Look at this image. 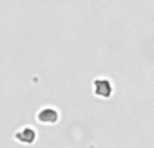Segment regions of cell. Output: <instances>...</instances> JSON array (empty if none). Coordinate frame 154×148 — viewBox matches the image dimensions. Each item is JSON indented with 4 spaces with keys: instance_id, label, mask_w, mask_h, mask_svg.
<instances>
[{
    "instance_id": "3957f363",
    "label": "cell",
    "mask_w": 154,
    "mask_h": 148,
    "mask_svg": "<svg viewBox=\"0 0 154 148\" xmlns=\"http://www.w3.org/2000/svg\"><path fill=\"white\" fill-rule=\"evenodd\" d=\"M109 93H111V86H109V82L106 79H97L95 82V94L99 97H108Z\"/></svg>"
},
{
    "instance_id": "6da1fadb",
    "label": "cell",
    "mask_w": 154,
    "mask_h": 148,
    "mask_svg": "<svg viewBox=\"0 0 154 148\" xmlns=\"http://www.w3.org/2000/svg\"><path fill=\"white\" fill-rule=\"evenodd\" d=\"M58 112L54 108H43L38 112L37 119L39 123H43V124H56L58 121Z\"/></svg>"
},
{
    "instance_id": "7a4b0ae2",
    "label": "cell",
    "mask_w": 154,
    "mask_h": 148,
    "mask_svg": "<svg viewBox=\"0 0 154 148\" xmlns=\"http://www.w3.org/2000/svg\"><path fill=\"white\" fill-rule=\"evenodd\" d=\"M15 139L19 143L32 144L35 141V139H37V133H35V131L32 129V128L26 127V128H23V129H20L19 132H16Z\"/></svg>"
}]
</instances>
